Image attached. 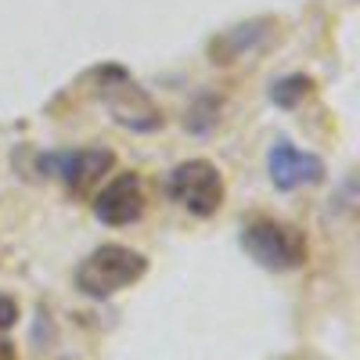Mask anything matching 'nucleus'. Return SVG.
<instances>
[{
    "instance_id": "5",
    "label": "nucleus",
    "mask_w": 360,
    "mask_h": 360,
    "mask_svg": "<svg viewBox=\"0 0 360 360\" xmlns=\"http://www.w3.org/2000/svg\"><path fill=\"white\" fill-rule=\"evenodd\" d=\"M115 166V155L108 148H76V152H51L40 155V169L58 176L72 195H86L94 184H101V176Z\"/></svg>"
},
{
    "instance_id": "10",
    "label": "nucleus",
    "mask_w": 360,
    "mask_h": 360,
    "mask_svg": "<svg viewBox=\"0 0 360 360\" xmlns=\"http://www.w3.org/2000/svg\"><path fill=\"white\" fill-rule=\"evenodd\" d=\"M18 317H22V310H18V299H11V295L0 292V332H8V328H15V324H18Z\"/></svg>"
},
{
    "instance_id": "2",
    "label": "nucleus",
    "mask_w": 360,
    "mask_h": 360,
    "mask_svg": "<svg viewBox=\"0 0 360 360\" xmlns=\"http://www.w3.org/2000/svg\"><path fill=\"white\" fill-rule=\"evenodd\" d=\"M245 256L270 270V274H288V270H299L310 256L307 234L299 231L295 224L274 220V217H252L242 224V234H238Z\"/></svg>"
},
{
    "instance_id": "6",
    "label": "nucleus",
    "mask_w": 360,
    "mask_h": 360,
    "mask_svg": "<svg viewBox=\"0 0 360 360\" xmlns=\"http://www.w3.org/2000/svg\"><path fill=\"white\" fill-rule=\"evenodd\" d=\"M278 29H281V22L270 18V15L238 22V25L224 29V33H217L209 40V62L213 65H234V62H242V58L263 54L278 40Z\"/></svg>"
},
{
    "instance_id": "9",
    "label": "nucleus",
    "mask_w": 360,
    "mask_h": 360,
    "mask_svg": "<svg viewBox=\"0 0 360 360\" xmlns=\"http://www.w3.org/2000/svg\"><path fill=\"white\" fill-rule=\"evenodd\" d=\"M314 90V79L303 76V72H288L281 79L270 83V101H274L278 108H295V105H303V98Z\"/></svg>"
},
{
    "instance_id": "3",
    "label": "nucleus",
    "mask_w": 360,
    "mask_h": 360,
    "mask_svg": "<svg viewBox=\"0 0 360 360\" xmlns=\"http://www.w3.org/2000/svg\"><path fill=\"white\" fill-rule=\"evenodd\" d=\"M101 79L98 98L105 101V108L112 112V119L119 127H127L134 134H152L162 127V108L148 98V90L137 86L119 65H105L94 72Z\"/></svg>"
},
{
    "instance_id": "7",
    "label": "nucleus",
    "mask_w": 360,
    "mask_h": 360,
    "mask_svg": "<svg viewBox=\"0 0 360 360\" xmlns=\"http://www.w3.org/2000/svg\"><path fill=\"white\" fill-rule=\"evenodd\" d=\"M324 159L307 152V148H295L292 141L278 137L266 152V176L278 191H299V188H314L324 180Z\"/></svg>"
},
{
    "instance_id": "11",
    "label": "nucleus",
    "mask_w": 360,
    "mask_h": 360,
    "mask_svg": "<svg viewBox=\"0 0 360 360\" xmlns=\"http://www.w3.org/2000/svg\"><path fill=\"white\" fill-rule=\"evenodd\" d=\"M0 360H18V349H15V342L0 339Z\"/></svg>"
},
{
    "instance_id": "1",
    "label": "nucleus",
    "mask_w": 360,
    "mask_h": 360,
    "mask_svg": "<svg viewBox=\"0 0 360 360\" xmlns=\"http://www.w3.org/2000/svg\"><path fill=\"white\" fill-rule=\"evenodd\" d=\"M148 274V256L130 249V245H119V242H105L98 249H90L79 266H76V288L90 299H112L119 292L134 288L141 278Z\"/></svg>"
},
{
    "instance_id": "8",
    "label": "nucleus",
    "mask_w": 360,
    "mask_h": 360,
    "mask_svg": "<svg viewBox=\"0 0 360 360\" xmlns=\"http://www.w3.org/2000/svg\"><path fill=\"white\" fill-rule=\"evenodd\" d=\"M144 188L137 173H119L94 195V217L105 227H130L144 217Z\"/></svg>"
},
{
    "instance_id": "4",
    "label": "nucleus",
    "mask_w": 360,
    "mask_h": 360,
    "mask_svg": "<svg viewBox=\"0 0 360 360\" xmlns=\"http://www.w3.org/2000/svg\"><path fill=\"white\" fill-rule=\"evenodd\" d=\"M166 191H169V198L180 209H188V213L198 217V220L217 217L224 198H227L224 173H220L217 162H209V159H184V162H176L173 173H169Z\"/></svg>"
}]
</instances>
